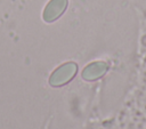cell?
<instances>
[{"label": "cell", "instance_id": "6da1fadb", "mask_svg": "<svg viewBox=\"0 0 146 129\" xmlns=\"http://www.w3.org/2000/svg\"><path fill=\"white\" fill-rule=\"evenodd\" d=\"M76 71V65L74 63H67L63 66H60L50 78V82L51 84L54 86H57V84H62L66 81H68V79L74 75Z\"/></svg>", "mask_w": 146, "mask_h": 129}, {"label": "cell", "instance_id": "7a4b0ae2", "mask_svg": "<svg viewBox=\"0 0 146 129\" xmlns=\"http://www.w3.org/2000/svg\"><path fill=\"white\" fill-rule=\"evenodd\" d=\"M66 6H67V0H51L44 9L43 13L44 21L52 22L54 19H56L65 10Z\"/></svg>", "mask_w": 146, "mask_h": 129}, {"label": "cell", "instance_id": "3957f363", "mask_svg": "<svg viewBox=\"0 0 146 129\" xmlns=\"http://www.w3.org/2000/svg\"><path fill=\"white\" fill-rule=\"evenodd\" d=\"M107 70V64L104 62H95L88 65L83 71V78L87 80H95L100 78Z\"/></svg>", "mask_w": 146, "mask_h": 129}]
</instances>
